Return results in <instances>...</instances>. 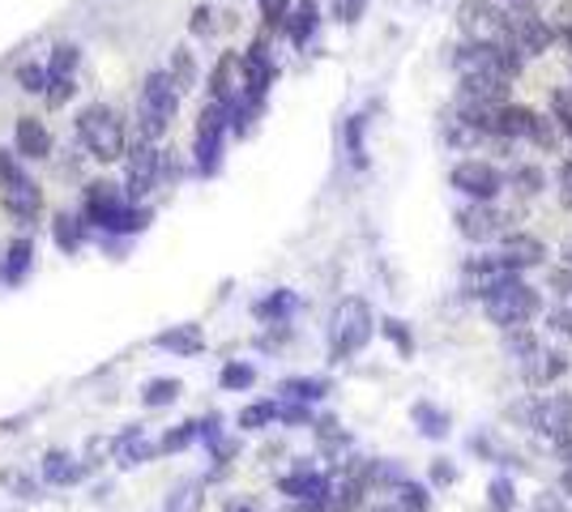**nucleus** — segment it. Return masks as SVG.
I'll list each match as a JSON object with an SVG mask.
<instances>
[{
	"label": "nucleus",
	"mask_w": 572,
	"mask_h": 512,
	"mask_svg": "<svg viewBox=\"0 0 572 512\" xmlns=\"http://www.w3.org/2000/svg\"><path fill=\"white\" fill-rule=\"evenodd\" d=\"M192 30H197V34H210V9H197V13H192Z\"/></svg>",
	"instance_id": "nucleus-44"
},
{
	"label": "nucleus",
	"mask_w": 572,
	"mask_h": 512,
	"mask_svg": "<svg viewBox=\"0 0 572 512\" xmlns=\"http://www.w3.org/2000/svg\"><path fill=\"white\" fill-rule=\"evenodd\" d=\"M270 419H273V405H270V402L248 405L244 414H240V428H244V432H257V428H265Z\"/></svg>",
	"instance_id": "nucleus-30"
},
{
	"label": "nucleus",
	"mask_w": 572,
	"mask_h": 512,
	"mask_svg": "<svg viewBox=\"0 0 572 512\" xmlns=\"http://www.w3.org/2000/svg\"><path fill=\"white\" fill-rule=\"evenodd\" d=\"M18 81L27 86L30 94H43V90H48V81H52V69H39V64H22V69H18Z\"/></svg>",
	"instance_id": "nucleus-29"
},
{
	"label": "nucleus",
	"mask_w": 572,
	"mask_h": 512,
	"mask_svg": "<svg viewBox=\"0 0 572 512\" xmlns=\"http://www.w3.org/2000/svg\"><path fill=\"white\" fill-rule=\"evenodd\" d=\"M560 197H564V205H572V159L560 162Z\"/></svg>",
	"instance_id": "nucleus-42"
},
{
	"label": "nucleus",
	"mask_w": 572,
	"mask_h": 512,
	"mask_svg": "<svg viewBox=\"0 0 572 512\" xmlns=\"http://www.w3.org/2000/svg\"><path fill=\"white\" fill-rule=\"evenodd\" d=\"M227 120H231V103H219V99H210V103H205V111L197 116V167H201L205 175L219 167Z\"/></svg>",
	"instance_id": "nucleus-5"
},
{
	"label": "nucleus",
	"mask_w": 572,
	"mask_h": 512,
	"mask_svg": "<svg viewBox=\"0 0 572 512\" xmlns=\"http://www.w3.org/2000/svg\"><path fill=\"white\" fill-rule=\"evenodd\" d=\"M551 291H555V295H572V270L569 265L551 273Z\"/></svg>",
	"instance_id": "nucleus-41"
},
{
	"label": "nucleus",
	"mask_w": 572,
	"mask_h": 512,
	"mask_svg": "<svg viewBox=\"0 0 572 512\" xmlns=\"http://www.w3.org/2000/svg\"><path fill=\"white\" fill-rule=\"evenodd\" d=\"M13 137H18V154H27V159H48V154H52V133H48V124L34 120V116H22Z\"/></svg>",
	"instance_id": "nucleus-16"
},
{
	"label": "nucleus",
	"mask_w": 572,
	"mask_h": 512,
	"mask_svg": "<svg viewBox=\"0 0 572 512\" xmlns=\"http://www.w3.org/2000/svg\"><path fill=\"white\" fill-rule=\"evenodd\" d=\"M458 18L470 43H509V13H500L491 0H465Z\"/></svg>",
	"instance_id": "nucleus-6"
},
{
	"label": "nucleus",
	"mask_w": 572,
	"mask_h": 512,
	"mask_svg": "<svg viewBox=\"0 0 572 512\" xmlns=\"http://www.w3.org/2000/svg\"><path fill=\"white\" fill-rule=\"evenodd\" d=\"M282 491L295 500H329V483L321 474H291V479H282Z\"/></svg>",
	"instance_id": "nucleus-19"
},
{
	"label": "nucleus",
	"mask_w": 572,
	"mask_h": 512,
	"mask_svg": "<svg viewBox=\"0 0 572 512\" xmlns=\"http://www.w3.org/2000/svg\"><path fill=\"white\" fill-rule=\"evenodd\" d=\"M312 27H317V9H312V0H303L300 9H295V18H291V39L303 43L312 34Z\"/></svg>",
	"instance_id": "nucleus-27"
},
{
	"label": "nucleus",
	"mask_w": 572,
	"mask_h": 512,
	"mask_svg": "<svg viewBox=\"0 0 572 512\" xmlns=\"http://www.w3.org/2000/svg\"><path fill=\"white\" fill-rule=\"evenodd\" d=\"M543 171H539V167H521L518 175H513V189L521 192V197H539V192H543Z\"/></svg>",
	"instance_id": "nucleus-28"
},
{
	"label": "nucleus",
	"mask_w": 572,
	"mask_h": 512,
	"mask_svg": "<svg viewBox=\"0 0 572 512\" xmlns=\"http://www.w3.org/2000/svg\"><path fill=\"white\" fill-rule=\"evenodd\" d=\"M564 265L572 270V240H564Z\"/></svg>",
	"instance_id": "nucleus-45"
},
{
	"label": "nucleus",
	"mask_w": 572,
	"mask_h": 512,
	"mask_svg": "<svg viewBox=\"0 0 572 512\" xmlns=\"http://www.w3.org/2000/svg\"><path fill=\"white\" fill-rule=\"evenodd\" d=\"M555 34H560V39L572 48V4H569V0L555 9Z\"/></svg>",
	"instance_id": "nucleus-36"
},
{
	"label": "nucleus",
	"mask_w": 572,
	"mask_h": 512,
	"mask_svg": "<svg viewBox=\"0 0 572 512\" xmlns=\"http://www.w3.org/2000/svg\"><path fill=\"white\" fill-rule=\"evenodd\" d=\"M261 18H265V27H282V18H287V0H261Z\"/></svg>",
	"instance_id": "nucleus-37"
},
{
	"label": "nucleus",
	"mask_w": 572,
	"mask_h": 512,
	"mask_svg": "<svg viewBox=\"0 0 572 512\" xmlns=\"http://www.w3.org/2000/svg\"><path fill=\"white\" fill-rule=\"evenodd\" d=\"M483 312H488V321L495 324V329H530V321L539 317V291L534 287H525L521 278H513V282H504L500 291H491L488 299H483Z\"/></svg>",
	"instance_id": "nucleus-2"
},
{
	"label": "nucleus",
	"mask_w": 572,
	"mask_h": 512,
	"mask_svg": "<svg viewBox=\"0 0 572 512\" xmlns=\"http://www.w3.org/2000/svg\"><path fill=\"white\" fill-rule=\"evenodd\" d=\"M551 329L572 342V308H555V312H551Z\"/></svg>",
	"instance_id": "nucleus-40"
},
{
	"label": "nucleus",
	"mask_w": 572,
	"mask_h": 512,
	"mask_svg": "<svg viewBox=\"0 0 572 512\" xmlns=\"http://www.w3.org/2000/svg\"><path fill=\"white\" fill-rule=\"evenodd\" d=\"M43 470H48V479H56V483H69V479L78 474V465H69V458H64V453H52Z\"/></svg>",
	"instance_id": "nucleus-33"
},
{
	"label": "nucleus",
	"mask_w": 572,
	"mask_h": 512,
	"mask_svg": "<svg viewBox=\"0 0 572 512\" xmlns=\"http://www.w3.org/2000/svg\"><path fill=\"white\" fill-rule=\"evenodd\" d=\"M513 81L483 78V73H462V90H458V108H504L509 103Z\"/></svg>",
	"instance_id": "nucleus-11"
},
{
	"label": "nucleus",
	"mask_w": 572,
	"mask_h": 512,
	"mask_svg": "<svg viewBox=\"0 0 572 512\" xmlns=\"http://www.w3.org/2000/svg\"><path fill=\"white\" fill-rule=\"evenodd\" d=\"M43 94H48V108H64V103L73 99V81H69V78H52Z\"/></svg>",
	"instance_id": "nucleus-31"
},
{
	"label": "nucleus",
	"mask_w": 572,
	"mask_h": 512,
	"mask_svg": "<svg viewBox=\"0 0 572 512\" xmlns=\"http://www.w3.org/2000/svg\"><path fill=\"white\" fill-rule=\"evenodd\" d=\"M159 347H163V351H175V354H197L201 347H205V338H201V329H197V324H184V329L163 333V338H159Z\"/></svg>",
	"instance_id": "nucleus-20"
},
{
	"label": "nucleus",
	"mask_w": 572,
	"mask_h": 512,
	"mask_svg": "<svg viewBox=\"0 0 572 512\" xmlns=\"http://www.w3.org/2000/svg\"><path fill=\"white\" fill-rule=\"evenodd\" d=\"M513 4H521V9H534V4H539V0H513Z\"/></svg>",
	"instance_id": "nucleus-46"
},
{
	"label": "nucleus",
	"mask_w": 572,
	"mask_h": 512,
	"mask_svg": "<svg viewBox=\"0 0 572 512\" xmlns=\"http://www.w3.org/2000/svg\"><path fill=\"white\" fill-rule=\"evenodd\" d=\"M0 273H4V261H0Z\"/></svg>",
	"instance_id": "nucleus-48"
},
{
	"label": "nucleus",
	"mask_w": 572,
	"mask_h": 512,
	"mask_svg": "<svg viewBox=\"0 0 572 512\" xmlns=\"http://www.w3.org/2000/svg\"><path fill=\"white\" fill-rule=\"evenodd\" d=\"M180 86L171 81V73H150L145 86H141V103H137V116H141V133L145 137H159L171 129L175 120V108H180Z\"/></svg>",
	"instance_id": "nucleus-3"
},
{
	"label": "nucleus",
	"mask_w": 572,
	"mask_h": 512,
	"mask_svg": "<svg viewBox=\"0 0 572 512\" xmlns=\"http://www.w3.org/2000/svg\"><path fill=\"white\" fill-rule=\"evenodd\" d=\"M30 252H34L30 240L9 243V252H4V278H9V282H22V278L30 273Z\"/></svg>",
	"instance_id": "nucleus-21"
},
{
	"label": "nucleus",
	"mask_w": 572,
	"mask_h": 512,
	"mask_svg": "<svg viewBox=\"0 0 572 512\" xmlns=\"http://www.w3.org/2000/svg\"><path fill=\"white\" fill-rule=\"evenodd\" d=\"M222 384H227V389H248V384H252V368H244V363H231V368L222 372Z\"/></svg>",
	"instance_id": "nucleus-35"
},
{
	"label": "nucleus",
	"mask_w": 572,
	"mask_h": 512,
	"mask_svg": "<svg viewBox=\"0 0 572 512\" xmlns=\"http://www.w3.org/2000/svg\"><path fill=\"white\" fill-rule=\"evenodd\" d=\"M18 180H22V171H18L13 154H9V150H0V184L9 189V184H18Z\"/></svg>",
	"instance_id": "nucleus-38"
},
{
	"label": "nucleus",
	"mask_w": 572,
	"mask_h": 512,
	"mask_svg": "<svg viewBox=\"0 0 572 512\" xmlns=\"http://www.w3.org/2000/svg\"><path fill=\"white\" fill-rule=\"evenodd\" d=\"M192 435H197V428H192V423H184L180 432H171V435L163 440V453H175V449H184V444H189Z\"/></svg>",
	"instance_id": "nucleus-39"
},
{
	"label": "nucleus",
	"mask_w": 572,
	"mask_h": 512,
	"mask_svg": "<svg viewBox=\"0 0 572 512\" xmlns=\"http://www.w3.org/2000/svg\"><path fill=\"white\" fill-rule=\"evenodd\" d=\"M52 227H56V240H60V248H69V252H73V248H78V227H73V218L60 214Z\"/></svg>",
	"instance_id": "nucleus-34"
},
{
	"label": "nucleus",
	"mask_w": 572,
	"mask_h": 512,
	"mask_svg": "<svg viewBox=\"0 0 572 512\" xmlns=\"http://www.w3.org/2000/svg\"><path fill=\"white\" fill-rule=\"evenodd\" d=\"M491 504H495V509H509V504H513V486L491 483Z\"/></svg>",
	"instance_id": "nucleus-43"
},
{
	"label": "nucleus",
	"mask_w": 572,
	"mask_h": 512,
	"mask_svg": "<svg viewBox=\"0 0 572 512\" xmlns=\"http://www.w3.org/2000/svg\"><path fill=\"white\" fill-rule=\"evenodd\" d=\"M39 205H43V192H39V184L27 180V175L4 189V210L13 218H22V222H34V218H39Z\"/></svg>",
	"instance_id": "nucleus-14"
},
{
	"label": "nucleus",
	"mask_w": 572,
	"mask_h": 512,
	"mask_svg": "<svg viewBox=\"0 0 572 512\" xmlns=\"http://www.w3.org/2000/svg\"><path fill=\"white\" fill-rule=\"evenodd\" d=\"M167 73H171V81H175L184 94H189L192 86H197V64H192V56L184 52V48L171 56V69H167Z\"/></svg>",
	"instance_id": "nucleus-22"
},
{
	"label": "nucleus",
	"mask_w": 572,
	"mask_h": 512,
	"mask_svg": "<svg viewBox=\"0 0 572 512\" xmlns=\"http://www.w3.org/2000/svg\"><path fill=\"white\" fill-rule=\"evenodd\" d=\"M175 393H180V380H150L145 384V405H171L175 402Z\"/></svg>",
	"instance_id": "nucleus-26"
},
{
	"label": "nucleus",
	"mask_w": 572,
	"mask_h": 512,
	"mask_svg": "<svg viewBox=\"0 0 572 512\" xmlns=\"http://www.w3.org/2000/svg\"><path fill=\"white\" fill-rule=\"evenodd\" d=\"M504 210H495L491 201H474V205H465L462 214H458V227H462L465 240L474 243H491V240H504Z\"/></svg>",
	"instance_id": "nucleus-10"
},
{
	"label": "nucleus",
	"mask_w": 572,
	"mask_h": 512,
	"mask_svg": "<svg viewBox=\"0 0 572 512\" xmlns=\"http://www.w3.org/2000/svg\"><path fill=\"white\" fill-rule=\"evenodd\" d=\"M398 509L402 512H428L432 509V500H428V491L414 483H398Z\"/></svg>",
	"instance_id": "nucleus-24"
},
{
	"label": "nucleus",
	"mask_w": 572,
	"mask_h": 512,
	"mask_svg": "<svg viewBox=\"0 0 572 512\" xmlns=\"http://www.w3.org/2000/svg\"><path fill=\"white\" fill-rule=\"evenodd\" d=\"M78 133H82L86 150L99 162H116L129 154V137H124V120L120 111L108 108V103H90L78 120Z\"/></svg>",
	"instance_id": "nucleus-1"
},
{
	"label": "nucleus",
	"mask_w": 572,
	"mask_h": 512,
	"mask_svg": "<svg viewBox=\"0 0 572 512\" xmlns=\"http://www.w3.org/2000/svg\"><path fill=\"white\" fill-rule=\"evenodd\" d=\"M78 60H82V52H78L73 43H60L52 52V64H48V69H52V78H69V73L78 69Z\"/></svg>",
	"instance_id": "nucleus-25"
},
{
	"label": "nucleus",
	"mask_w": 572,
	"mask_h": 512,
	"mask_svg": "<svg viewBox=\"0 0 572 512\" xmlns=\"http://www.w3.org/2000/svg\"><path fill=\"white\" fill-rule=\"evenodd\" d=\"M372 512H402L398 504H384V509H372Z\"/></svg>",
	"instance_id": "nucleus-47"
},
{
	"label": "nucleus",
	"mask_w": 572,
	"mask_h": 512,
	"mask_svg": "<svg viewBox=\"0 0 572 512\" xmlns=\"http://www.w3.org/2000/svg\"><path fill=\"white\" fill-rule=\"evenodd\" d=\"M551 116H555V124L564 129V137H572V86H560V90L551 94Z\"/></svg>",
	"instance_id": "nucleus-23"
},
{
	"label": "nucleus",
	"mask_w": 572,
	"mask_h": 512,
	"mask_svg": "<svg viewBox=\"0 0 572 512\" xmlns=\"http://www.w3.org/2000/svg\"><path fill=\"white\" fill-rule=\"evenodd\" d=\"M82 210H86V218H90L94 227H108V231H111L129 205H124V197H120V189H116L111 180H94V184L86 189Z\"/></svg>",
	"instance_id": "nucleus-12"
},
{
	"label": "nucleus",
	"mask_w": 572,
	"mask_h": 512,
	"mask_svg": "<svg viewBox=\"0 0 572 512\" xmlns=\"http://www.w3.org/2000/svg\"><path fill=\"white\" fill-rule=\"evenodd\" d=\"M555 43V27L530 13H509V48L521 56H543Z\"/></svg>",
	"instance_id": "nucleus-9"
},
{
	"label": "nucleus",
	"mask_w": 572,
	"mask_h": 512,
	"mask_svg": "<svg viewBox=\"0 0 572 512\" xmlns=\"http://www.w3.org/2000/svg\"><path fill=\"white\" fill-rule=\"evenodd\" d=\"M372 338V308L363 299H342L333 308V321H329V351L333 359H347V354L363 351Z\"/></svg>",
	"instance_id": "nucleus-4"
},
{
	"label": "nucleus",
	"mask_w": 572,
	"mask_h": 512,
	"mask_svg": "<svg viewBox=\"0 0 572 512\" xmlns=\"http://www.w3.org/2000/svg\"><path fill=\"white\" fill-rule=\"evenodd\" d=\"M504 265H513V270H534V265H543L546 257V243L539 235H530V231H513V235H504L500 240V252H495Z\"/></svg>",
	"instance_id": "nucleus-13"
},
{
	"label": "nucleus",
	"mask_w": 572,
	"mask_h": 512,
	"mask_svg": "<svg viewBox=\"0 0 572 512\" xmlns=\"http://www.w3.org/2000/svg\"><path fill=\"white\" fill-rule=\"evenodd\" d=\"M453 189L465 192V197H474V201H495L500 192H504V180H500V171L491 167V162H479V159H465L453 167Z\"/></svg>",
	"instance_id": "nucleus-7"
},
{
	"label": "nucleus",
	"mask_w": 572,
	"mask_h": 512,
	"mask_svg": "<svg viewBox=\"0 0 572 512\" xmlns=\"http://www.w3.org/2000/svg\"><path fill=\"white\" fill-rule=\"evenodd\" d=\"M518 270L513 265H504L500 257H474V261H465L462 270V291L474 299H488L491 291H500L504 282H513Z\"/></svg>",
	"instance_id": "nucleus-8"
},
{
	"label": "nucleus",
	"mask_w": 572,
	"mask_h": 512,
	"mask_svg": "<svg viewBox=\"0 0 572 512\" xmlns=\"http://www.w3.org/2000/svg\"><path fill=\"white\" fill-rule=\"evenodd\" d=\"M564 372H569V354L560 351H539L525 363V380L530 384H551V380H560Z\"/></svg>",
	"instance_id": "nucleus-18"
},
{
	"label": "nucleus",
	"mask_w": 572,
	"mask_h": 512,
	"mask_svg": "<svg viewBox=\"0 0 572 512\" xmlns=\"http://www.w3.org/2000/svg\"><path fill=\"white\" fill-rule=\"evenodd\" d=\"M534 124H539V111L521 108V103H504L495 111V137L513 141V137H534Z\"/></svg>",
	"instance_id": "nucleus-15"
},
{
	"label": "nucleus",
	"mask_w": 572,
	"mask_h": 512,
	"mask_svg": "<svg viewBox=\"0 0 572 512\" xmlns=\"http://www.w3.org/2000/svg\"><path fill=\"white\" fill-rule=\"evenodd\" d=\"M197 504H201V486L189 483V486H180V491H175V500H171V509L167 512H197Z\"/></svg>",
	"instance_id": "nucleus-32"
},
{
	"label": "nucleus",
	"mask_w": 572,
	"mask_h": 512,
	"mask_svg": "<svg viewBox=\"0 0 572 512\" xmlns=\"http://www.w3.org/2000/svg\"><path fill=\"white\" fill-rule=\"evenodd\" d=\"M235 73H244V56L227 52L219 64H214V73H210V90H214L219 103H235V94H240V86H244V81H235Z\"/></svg>",
	"instance_id": "nucleus-17"
}]
</instances>
